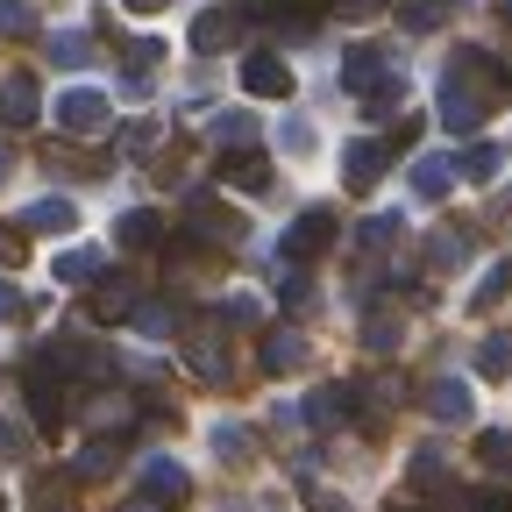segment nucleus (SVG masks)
<instances>
[{
  "instance_id": "51",
  "label": "nucleus",
  "mask_w": 512,
  "mask_h": 512,
  "mask_svg": "<svg viewBox=\"0 0 512 512\" xmlns=\"http://www.w3.org/2000/svg\"><path fill=\"white\" fill-rule=\"evenodd\" d=\"M0 178H8V157H0Z\"/></svg>"
},
{
  "instance_id": "38",
  "label": "nucleus",
  "mask_w": 512,
  "mask_h": 512,
  "mask_svg": "<svg viewBox=\"0 0 512 512\" xmlns=\"http://www.w3.org/2000/svg\"><path fill=\"white\" fill-rule=\"evenodd\" d=\"M505 292H512V264H498V271H484V285H477V299H470V306H477V313H491V306H498Z\"/></svg>"
},
{
  "instance_id": "11",
  "label": "nucleus",
  "mask_w": 512,
  "mask_h": 512,
  "mask_svg": "<svg viewBox=\"0 0 512 512\" xmlns=\"http://www.w3.org/2000/svg\"><path fill=\"white\" fill-rule=\"evenodd\" d=\"M185 491H192V477H185L171 456H150V463H143V498H150V505H178Z\"/></svg>"
},
{
  "instance_id": "25",
  "label": "nucleus",
  "mask_w": 512,
  "mask_h": 512,
  "mask_svg": "<svg viewBox=\"0 0 512 512\" xmlns=\"http://www.w3.org/2000/svg\"><path fill=\"white\" fill-rule=\"evenodd\" d=\"M399 342H406V320H399V313H370V320H363V349H370V356H392Z\"/></svg>"
},
{
  "instance_id": "2",
  "label": "nucleus",
  "mask_w": 512,
  "mask_h": 512,
  "mask_svg": "<svg viewBox=\"0 0 512 512\" xmlns=\"http://www.w3.org/2000/svg\"><path fill=\"white\" fill-rule=\"evenodd\" d=\"M185 242L235 249V242H249V221H242V214H228L214 192H192V207H185Z\"/></svg>"
},
{
  "instance_id": "28",
  "label": "nucleus",
  "mask_w": 512,
  "mask_h": 512,
  "mask_svg": "<svg viewBox=\"0 0 512 512\" xmlns=\"http://www.w3.org/2000/svg\"><path fill=\"white\" fill-rule=\"evenodd\" d=\"M214 456H221V463H249V456H256V434L235 427V420H221V427H214Z\"/></svg>"
},
{
  "instance_id": "6",
  "label": "nucleus",
  "mask_w": 512,
  "mask_h": 512,
  "mask_svg": "<svg viewBox=\"0 0 512 512\" xmlns=\"http://www.w3.org/2000/svg\"><path fill=\"white\" fill-rule=\"evenodd\" d=\"M335 235H342V214H335V207H306V214L285 228V249H292V256H320Z\"/></svg>"
},
{
  "instance_id": "18",
  "label": "nucleus",
  "mask_w": 512,
  "mask_h": 512,
  "mask_svg": "<svg viewBox=\"0 0 512 512\" xmlns=\"http://www.w3.org/2000/svg\"><path fill=\"white\" fill-rule=\"evenodd\" d=\"M235 29H242V22H235L228 8H207L200 22H192V50H200V57H214V50H228V43H235Z\"/></svg>"
},
{
  "instance_id": "48",
  "label": "nucleus",
  "mask_w": 512,
  "mask_h": 512,
  "mask_svg": "<svg viewBox=\"0 0 512 512\" xmlns=\"http://www.w3.org/2000/svg\"><path fill=\"white\" fill-rule=\"evenodd\" d=\"M128 8H136V15H157V8H164V0H128Z\"/></svg>"
},
{
  "instance_id": "46",
  "label": "nucleus",
  "mask_w": 512,
  "mask_h": 512,
  "mask_svg": "<svg viewBox=\"0 0 512 512\" xmlns=\"http://www.w3.org/2000/svg\"><path fill=\"white\" fill-rule=\"evenodd\" d=\"M0 320H22V292H15L8 278H0Z\"/></svg>"
},
{
  "instance_id": "1",
  "label": "nucleus",
  "mask_w": 512,
  "mask_h": 512,
  "mask_svg": "<svg viewBox=\"0 0 512 512\" xmlns=\"http://www.w3.org/2000/svg\"><path fill=\"white\" fill-rule=\"evenodd\" d=\"M512 93V64L491 57L484 43H456V57H448V79H441V121L456 128V136H470V128Z\"/></svg>"
},
{
  "instance_id": "34",
  "label": "nucleus",
  "mask_w": 512,
  "mask_h": 512,
  "mask_svg": "<svg viewBox=\"0 0 512 512\" xmlns=\"http://www.w3.org/2000/svg\"><path fill=\"white\" fill-rule=\"evenodd\" d=\"M456 171H463V178H477V185H484V178H498V171H505V150H491V143H477V150H470V157H463V164H456Z\"/></svg>"
},
{
  "instance_id": "35",
  "label": "nucleus",
  "mask_w": 512,
  "mask_h": 512,
  "mask_svg": "<svg viewBox=\"0 0 512 512\" xmlns=\"http://www.w3.org/2000/svg\"><path fill=\"white\" fill-rule=\"evenodd\" d=\"M477 370H484V377H512V335H491V342L477 349Z\"/></svg>"
},
{
  "instance_id": "26",
  "label": "nucleus",
  "mask_w": 512,
  "mask_h": 512,
  "mask_svg": "<svg viewBox=\"0 0 512 512\" xmlns=\"http://www.w3.org/2000/svg\"><path fill=\"white\" fill-rule=\"evenodd\" d=\"M214 143L221 150H256V114H214Z\"/></svg>"
},
{
  "instance_id": "10",
  "label": "nucleus",
  "mask_w": 512,
  "mask_h": 512,
  "mask_svg": "<svg viewBox=\"0 0 512 512\" xmlns=\"http://www.w3.org/2000/svg\"><path fill=\"white\" fill-rule=\"evenodd\" d=\"M242 86H249L256 100H285V93H292V72H285V57H271V50H256V57L242 64Z\"/></svg>"
},
{
  "instance_id": "16",
  "label": "nucleus",
  "mask_w": 512,
  "mask_h": 512,
  "mask_svg": "<svg viewBox=\"0 0 512 512\" xmlns=\"http://www.w3.org/2000/svg\"><path fill=\"white\" fill-rule=\"evenodd\" d=\"M463 264H470V228H441L427 242V271L441 278V271H463Z\"/></svg>"
},
{
  "instance_id": "12",
  "label": "nucleus",
  "mask_w": 512,
  "mask_h": 512,
  "mask_svg": "<svg viewBox=\"0 0 512 512\" xmlns=\"http://www.w3.org/2000/svg\"><path fill=\"white\" fill-rule=\"evenodd\" d=\"M121 456H128V448H121V434H93V441L79 448L72 477H114V470H121Z\"/></svg>"
},
{
  "instance_id": "45",
  "label": "nucleus",
  "mask_w": 512,
  "mask_h": 512,
  "mask_svg": "<svg viewBox=\"0 0 512 512\" xmlns=\"http://www.w3.org/2000/svg\"><path fill=\"white\" fill-rule=\"evenodd\" d=\"M278 292H285V306H306V278H299V271H285Z\"/></svg>"
},
{
  "instance_id": "30",
  "label": "nucleus",
  "mask_w": 512,
  "mask_h": 512,
  "mask_svg": "<svg viewBox=\"0 0 512 512\" xmlns=\"http://www.w3.org/2000/svg\"><path fill=\"white\" fill-rule=\"evenodd\" d=\"M477 463H491L498 477H512V434L505 427H484L477 434Z\"/></svg>"
},
{
  "instance_id": "42",
  "label": "nucleus",
  "mask_w": 512,
  "mask_h": 512,
  "mask_svg": "<svg viewBox=\"0 0 512 512\" xmlns=\"http://www.w3.org/2000/svg\"><path fill=\"white\" fill-rule=\"evenodd\" d=\"M15 456H22V427L0 420V463H15Z\"/></svg>"
},
{
  "instance_id": "3",
  "label": "nucleus",
  "mask_w": 512,
  "mask_h": 512,
  "mask_svg": "<svg viewBox=\"0 0 512 512\" xmlns=\"http://www.w3.org/2000/svg\"><path fill=\"white\" fill-rule=\"evenodd\" d=\"M22 392H29L36 427H43V434H57V427H64V384H57V363H50L43 349L22 363Z\"/></svg>"
},
{
  "instance_id": "14",
  "label": "nucleus",
  "mask_w": 512,
  "mask_h": 512,
  "mask_svg": "<svg viewBox=\"0 0 512 512\" xmlns=\"http://www.w3.org/2000/svg\"><path fill=\"white\" fill-rule=\"evenodd\" d=\"M413 491L420 498H448V491H456V470H448L441 448H420V456H413Z\"/></svg>"
},
{
  "instance_id": "33",
  "label": "nucleus",
  "mask_w": 512,
  "mask_h": 512,
  "mask_svg": "<svg viewBox=\"0 0 512 512\" xmlns=\"http://www.w3.org/2000/svg\"><path fill=\"white\" fill-rule=\"evenodd\" d=\"M392 8H399L406 29H434V22L448 15V0H392Z\"/></svg>"
},
{
  "instance_id": "43",
  "label": "nucleus",
  "mask_w": 512,
  "mask_h": 512,
  "mask_svg": "<svg viewBox=\"0 0 512 512\" xmlns=\"http://www.w3.org/2000/svg\"><path fill=\"white\" fill-rule=\"evenodd\" d=\"M164 57V43L157 36H143V43H128V64H157Z\"/></svg>"
},
{
  "instance_id": "52",
  "label": "nucleus",
  "mask_w": 512,
  "mask_h": 512,
  "mask_svg": "<svg viewBox=\"0 0 512 512\" xmlns=\"http://www.w3.org/2000/svg\"><path fill=\"white\" fill-rule=\"evenodd\" d=\"M0 512H8V498H0Z\"/></svg>"
},
{
  "instance_id": "49",
  "label": "nucleus",
  "mask_w": 512,
  "mask_h": 512,
  "mask_svg": "<svg viewBox=\"0 0 512 512\" xmlns=\"http://www.w3.org/2000/svg\"><path fill=\"white\" fill-rule=\"evenodd\" d=\"M498 15H505V22H512V0H498Z\"/></svg>"
},
{
  "instance_id": "37",
  "label": "nucleus",
  "mask_w": 512,
  "mask_h": 512,
  "mask_svg": "<svg viewBox=\"0 0 512 512\" xmlns=\"http://www.w3.org/2000/svg\"><path fill=\"white\" fill-rule=\"evenodd\" d=\"M264 320V306H256L249 292H235V299H221V328H256Z\"/></svg>"
},
{
  "instance_id": "8",
  "label": "nucleus",
  "mask_w": 512,
  "mask_h": 512,
  "mask_svg": "<svg viewBox=\"0 0 512 512\" xmlns=\"http://www.w3.org/2000/svg\"><path fill=\"white\" fill-rule=\"evenodd\" d=\"M377 79H392V57H384L377 43H356V50L342 57V93H356V100H363Z\"/></svg>"
},
{
  "instance_id": "13",
  "label": "nucleus",
  "mask_w": 512,
  "mask_h": 512,
  "mask_svg": "<svg viewBox=\"0 0 512 512\" xmlns=\"http://www.w3.org/2000/svg\"><path fill=\"white\" fill-rule=\"evenodd\" d=\"M299 363H306V335H299V328H264V370L285 377V370H299Z\"/></svg>"
},
{
  "instance_id": "21",
  "label": "nucleus",
  "mask_w": 512,
  "mask_h": 512,
  "mask_svg": "<svg viewBox=\"0 0 512 512\" xmlns=\"http://www.w3.org/2000/svg\"><path fill=\"white\" fill-rule=\"evenodd\" d=\"M448 185H456V157H448V150H434V157L413 164V192H420V200H441Z\"/></svg>"
},
{
  "instance_id": "23",
  "label": "nucleus",
  "mask_w": 512,
  "mask_h": 512,
  "mask_svg": "<svg viewBox=\"0 0 512 512\" xmlns=\"http://www.w3.org/2000/svg\"><path fill=\"white\" fill-rule=\"evenodd\" d=\"M136 299H143V292L121 285V278H100V285H93V313H100V320H128V313H136Z\"/></svg>"
},
{
  "instance_id": "39",
  "label": "nucleus",
  "mask_w": 512,
  "mask_h": 512,
  "mask_svg": "<svg viewBox=\"0 0 512 512\" xmlns=\"http://www.w3.org/2000/svg\"><path fill=\"white\" fill-rule=\"evenodd\" d=\"M299 498H306L313 512H349V498H342V491H328V484H313V477H299Z\"/></svg>"
},
{
  "instance_id": "22",
  "label": "nucleus",
  "mask_w": 512,
  "mask_h": 512,
  "mask_svg": "<svg viewBox=\"0 0 512 512\" xmlns=\"http://www.w3.org/2000/svg\"><path fill=\"white\" fill-rule=\"evenodd\" d=\"M221 178H228V185H242V192H271V157H256V150H235V157L221 164Z\"/></svg>"
},
{
  "instance_id": "31",
  "label": "nucleus",
  "mask_w": 512,
  "mask_h": 512,
  "mask_svg": "<svg viewBox=\"0 0 512 512\" xmlns=\"http://www.w3.org/2000/svg\"><path fill=\"white\" fill-rule=\"evenodd\" d=\"M0 36H15V43L36 36V8H29V0H0Z\"/></svg>"
},
{
  "instance_id": "24",
  "label": "nucleus",
  "mask_w": 512,
  "mask_h": 512,
  "mask_svg": "<svg viewBox=\"0 0 512 512\" xmlns=\"http://www.w3.org/2000/svg\"><path fill=\"white\" fill-rule=\"evenodd\" d=\"M100 271H107L100 249H64V256H57V285H93Z\"/></svg>"
},
{
  "instance_id": "5",
  "label": "nucleus",
  "mask_w": 512,
  "mask_h": 512,
  "mask_svg": "<svg viewBox=\"0 0 512 512\" xmlns=\"http://www.w3.org/2000/svg\"><path fill=\"white\" fill-rule=\"evenodd\" d=\"M57 128H72V136H100V128H107V93H93V86L57 93Z\"/></svg>"
},
{
  "instance_id": "20",
  "label": "nucleus",
  "mask_w": 512,
  "mask_h": 512,
  "mask_svg": "<svg viewBox=\"0 0 512 512\" xmlns=\"http://www.w3.org/2000/svg\"><path fill=\"white\" fill-rule=\"evenodd\" d=\"M349 406H356L349 384H320V392L306 399V420H313V427H342V420H349Z\"/></svg>"
},
{
  "instance_id": "7",
  "label": "nucleus",
  "mask_w": 512,
  "mask_h": 512,
  "mask_svg": "<svg viewBox=\"0 0 512 512\" xmlns=\"http://www.w3.org/2000/svg\"><path fill=\"white\" fill-rule=\"evenodd\" d=\"M384 164H392V143H384V136L349 143V150H342V178H349V192H370V185L384 178Z\"/></svg>"
},
{
  "instance_id": "32",
  "label": "nucleus",
  "mask_w": 512,
  "mask_h": 512,
  "mask_svg": "<svg viewBox=\"0 0 512 512\" xmlns=\"http://www.w3.org/2000/svg\"><path fill=\"white\" fill-rule=\"evenodd\" d=\"M128 320H136L143 335H171V328H178V313H171L164 299H136V313H128Z\"/></svg>"
},
{
  "instance_id": "19",
  "label": "nucleus",
  "mask_w": 512,
  "mask_h": 512,
  "mask_svg": "<svg viewBox=\"0 0 512 512\" xmlns=\"http://www.w3.org/2000/svg\"><path fill=\"white\" fill-rule=\"evenodd\" d=\"M36 107H43V93H36V79H29V72H15L8 86H0V114H8L15 128H29V121H36Z\"/></svg>"
},
{
  "instance_id": "36",
  "label": "nucleus",
  "mask_w": 512,
  "mask_h": 512,
  "mask_svg": "<svg viewBox=\"0 0 512 512\" xmlns=\"http://www.w3.org/2000/svg\"><path fill=\"white\" fill-rule=\"evenodd\" d=\"M93 427H128V420H136V406H128L121 392H107V399H93V413H86Z\"/></svg>"
},
{
  "instance_id": "29",
  "label": "nucleus",
  "mask_w": 512,
  "mask_h": 512,
  "mask_svg": "<svg viewBox=\"0 0 512 512\" xmlns=\"http://www.w3.org/2000/svg\"><path fill=\"white\" fill-rule=\"evenodd\" d=\"M72 221H79V207H72V200H36V207L22 214V228H43V235H50V228L64 235V228H72Z\"/></svg>"
},
{
  "instance_id": "27",
  "label": "nucleus",
  "mask_w": 512,
  "mask_h": 512,
  "mask_svg": "<svg viewBox=\"0 0 512 512\" xmlns=\"http://www.w3.org/2000/svg\"><path fill=\"white\" fill-rule=\"evenodd\" d=\"M392 242H406V221H399V214H370V221L356 228V249H370V256L392 249Z\"/></svg>"
},
{
  "instance_id": "15",
  "label": "nucleus",
  "mask_w": 512,
  "mask_h": 512,
  "mask_svg": "<svg viewBox=\"0 0 512 512\" xmlns=\"http://www.w3.org/2000/svg\"><path fill=\"white\" fill-rule=\"evenodd\" d=\"M114 242H121V249H157V242H164V214H157V207L121 214V221H114Z\"/></svg>"
},
{
  "instance_id": "9",
  "label": "nucleus",
  "mask_w": 512,
  "mask_h": 512,
  "mask_svg": "<svg viewBox=\"0 0 512 512\" xmlns=\"http://www.w3.org/2000/svg\"><path fill=\"white\" fill-rule=\"evenodd\" d=\"M420 399H427V420H441V427H463L470 420V384L463 377H434Z\"/></svg>"
},
{
  "instance_id": "40",
  "label": "nucleus",
  "mask_w": 512,
  "mask_h": 512,
  "mask_svg": "<svg viewBox=\"0 0 512 512\" xmlns=\"http://www.w3.org/2000/svg\"><path fill=\"white\" fill-rule=\"evenodd\" d=\"M50 57H57V64H86L93 43H86V36H50Z\"/></svg>"
},
{
  "instance_id": "41",
  "label": "nucleus",
  "mask_w": 512,
  "mask_h": 512,
  "mask_svg": "<svg viewBox=\"0 0 512 512\" xmlns=\"http://www.w3.org/2000/svg\"><path fill=\"white\" fill-rule=\"evenodd\" d=\"M470 512H512V491H498V484H491V491H477V498H470Z\"/></svg>"
},
{
  "instance_id": "17",
  "label": "nucleus",
  "mask_w": 512,
  "mask_h": 512,
  "mask_svg": "<svg viewBox=\"0 0 512 512\" xmlns=\"http://www.w3.org/2000/svg\"><path fill=\"white\" fill-rule=\"evenodd\" d=\"M29 512H79V505H72V477L36 470V477H29Z\"/></svg>"
},
{
  "instance_id": "4",
  "label": "nucleus",
  "mask_w": 512,
  "mask_h": 512,
  "mask_svg": "<svg viewBox=\"0 0 512 512\" xmlns=\"http://www.w3.org/2000/svg\"><path fill=\"white\" fill-rule=\"evenodd\" d=\"M185 363H192V377H207V384H228V377H235V370H228V342H221V313L192 320V335H185Z\"/></svg>"
},
{
  "instance_id": "50",
  "label": "nucleus",
  "mask_w": 512,
  "mask_h": 512,
  "mask_svg": "<svg viewBox=\"0 0 512 512\" xmlns=\"http://www.w3.org/2000/svg\"><path fill=\"white\" fill-rule=\"evenodd\" d=\"M392 512H427V505H392Z\"/></svg>"
},
{
  "instance_id": "44",
  "label": "nucleus",
  "mask_w": 512,
  "mask_h": 512,
  "mask_svg": "<svg viewBox=\"0 0 512 512\" xmlns=\"http://www.w3.org/2000/svg\"><path fill=\"white\" fill-rule=\"evenodd\" d=\"M285 150H292V157H306V150H313V136H306V121H285Z\"/></svg>"
},
{
  "instance_id": "47",
  "label": "nucleus",
  "mask_w": 512,
  "mask_h": 512,
  "mask_svg": "<svg viewBox=\"0 0 512 512\" xmlns=\"http://www.w3.org/2000/svg\"><path fill=\"white\" fill-rule=\"evenodd\" d=\"M22 256V242H15V228H0V264H15Z\"/></svg>"
}]
</instances>
